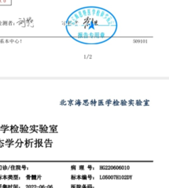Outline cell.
Returning <instances> with one entry per match:
<instances>
[{
    "instance_id": "obj_4",
    "label": "cell",
    "mask_w": 169,
    "mask_h": 188,
    "mask_svg": "<svg viewBox=\"0 0 169 188\" xmlns=\"http://www.w3.org/2000/svg\"><path fill=\"white\" fill-rule=\"evenodd\" d=\"M101 8H99V7H97V8H96V15L97 17H99V15H100V13H101Z\"/></svg>"
},
{
    "instance_id": "obj_2",
    "label": "cell",
    "mask_w": 169,
    "mask_h": 188,
    "mask_svg": "<svg viewBox=\"0 0 169 188\" xmlns=\"http://www.w3.org/2000/svg\"><path fill=\"white\" fill-rule=\"evenodd\" d=\"M106 12H107V10L101 9V13H100V15H99V17H100V18H102V17H104V15H105V13H106Z\"/></svg>"
},
{
    "instance_id": "obj_1",
    "label": "cell",
    "mask_w": 169,
    "mask_h": 188,
    "mask_svg": "<svg viewBox=\"0 0 169 188\" xmlns=\"http://www.w3.org/2000/svg\"><path fill=\"white\" fill-rule=\"evenodd\" d=\"M86 8V11H87V15H88V16H91L92 15L91 14V7H85Z\"/></svg>"
},
{
    "instance_id": "obj_3",
    "label": "cell",
    "mask_w": 169,
    "mask_h": 188,
    "mask_svg": "<svg viewBox=\"0 0 169 188\" xmlns=\"http://www.w3.org/2000/svg\"><path fill=\"white\" fill-rule=\"evenodd\" d=\"M81 11H82V13L83 15V16H87V11H86V8H82L81 9Z\"/></svg>"
}]
</instances>
